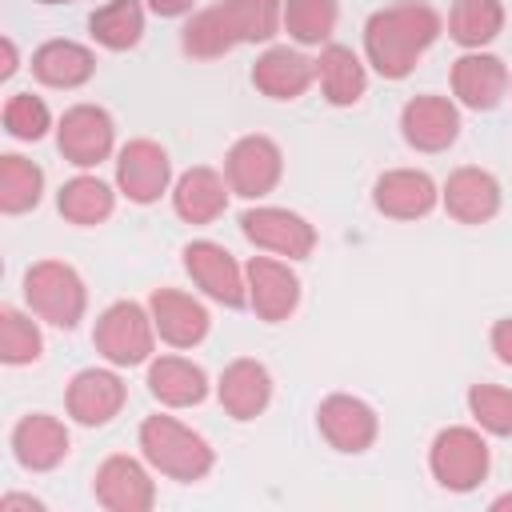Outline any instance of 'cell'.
I'll use <instances>...</instances> for the list:
<instances>
[{"mask_svg": "<svg viewBox=\"0 0 512 512\" xmlns=\"http://www.w3.org/2000/svg\"><path fill=\"white\" fill-rule=\"evenodd\" d=\"M220 404L228 416L236 420H252L268 408V396H272V376L260 360H232L224 372H220Z\"/></svg>", "mask_w": 512, "mask_h": 512, "instance_id": "7402d4cb", "label": "cell"}, {"mask_svg": "<svg viewBox=\"0 0 512 512\" xmlns=\"http://www.w3.org/2000/svg\"><path fill=\"white\" fill-rule=\"evenodd\" d=\"M88 28H92V36H96L104 48L124 52V48H132V44L140 40V32H144V8H140V0H108L104 8H96V12L88 16Z\"/></svg>", "mask_w": 512, "mask_h": 512, "instance_id": "f1b7e54d", "label": "cell"}, {"mask_svg": "<svg viewBox=\"0 0 512 512\" xmlns=\"http://www.w3.org/2000/svg\"><path fill=\"white\" fill-rule=\"evenodd\" d=\"M172 204H176V212H180L188 224H212V220L224 212V204H228V188H224V180H220L212 168L196 164V168H188V172L176 180Z\"/></svg>", "mask_w": 512, "mask_h": 512, "instance_id": "484cf974", "label": "cell"}, {"mask_svg": "<svg viewBox=\"0 0 512 512\" xmlns=\"http://www.w3.org/2000/svg\"><path fill=\"white\" fill-rule=\"evenodd\" d=\"M372 204L392 216V220H416V216H428L436 208V184L428 172H416V168H392L376 180L372 188Z\"/></svg>", "mask_w": 512, "mask_h": 512, "instance_id": "e0dca14e", "label": "cell"}, {"mask_svg": "<svg viewBox=\"0 0 512 512\" xmlns=\"http://www.w3.org/2000/svg\"><path fill=\"white\" fill-rule=\"evenodd\" d=\"M492 508H512V492H504V496H496V500H492Z\"/></svg>", "mask_w": 512, "mask_h": 512, "instance_id": "ab89813d", "label": "cell"}, {"mask_svg": "<svg viewBox=\"0 0 512 512\" xmlns=\"http://www.w3.org/2000/svg\"><path fill=\"white\" fill-rule=\"evenodd\" d=\"M52 116H48V104L32 92H12L8 104H4V128L16 136V140H40L48 132Z\"/></svg>", "mask_w": 512, "mask_h": 512, "instance_id": "e575fe53", "label": "cell"}, {"mask_svg": "<svg viewBox=\"0 0 512 512\" xmlns=\"http://www.w3.org/2000/svg\"><path fill=\"white\" fill-rule=\"evenodd\" d=\"M492 352L512 368V316L492 324Z\"/></svg>", "mask_w": 512, "mask_h": 512, "instance_id": "d590c367", "label": "cell"}, {"mask_svg": "<svg viewBox=\"0 0 512 512\" xmlns=\"http://www.w3.org/2000/svg\"><path fill=\"white\" fill-rule=\"evenodd\" d=\"M444 208L460 224H484L500 208V184L484 168H456L444 180Z\"/></svg>", "mask_w": 512, "mask_h": 512, "instance_id": "d6986e66", "label": "cell"}, {"mask_svg": "<svg viewBox=\"0 0 512 512\" xmlns=\"http://www.w3.org/2000/svg\"><path fill=\"white\" fill-rule=\"evenodd\" d=\"M60 216L72 224H100L104 216H112V188L100 176H72L60 196Z\"/></svg>", "mask_w": 512, "mask_h": 512, "instance_id": "4dcf8cb0", "label": "cell"}, {"mask_svg": "<svg viewBox=\"0 0 512 512\" xmlns=\"http://www.w3.org/2000/svg\"><path fill=\"white\" fill-rule=\"evenodd\" d=\"M140 448L148 464L172 480H200L212 468V448L200 432L184 428L172 416H144L140 424Z\"/></svg>", "mask_w": 512, "mask_h": 512, "instance_id": "3957f363", "label": "cell"}, {"mask_svg": "<svg viewBox=\"0 0 512 512\" xmlns=\"http://www.w3.org/2000/svg\"><path fill=\"white\" fill-rule=\"evenodd\" d=\"M0 512H44V504L36 496H20V492H8L0 500Z\"/></svg>", "mask_w": 512, "mask_h": 512, "instance_id": "8d00e7d4", "label": "cell"}, {"mask_svg": "<svg viewBox=\"0 0 512 512\" xmlns=\"http://www.w3.org/2000/svg\"><path fill=\"white\" fill-rule=\"evenodd\" d=\"M40 4H72V0H40Z\"/></svg>", "mask_w": 512, "mask_h": 512, "instance_id": "60d3db41", "label": "cell"}, {"mask_svg": "<svg viewBox=\"0 0 512 512\" xmlns=\"http://www.w3.org/2000/svg\"><path fill=\"white\" fill-rule=\"evenodd\" d=\"M280 20H284L280 0H220L184 24L180 44L196 60H216L236 44H256L276 36Z\"/></svg>", "mask_w": 512, "mask_h": 512, "instance_id": "7a4b0ae2", "label": "cell"}, {"mask_svg": "<svg viewBox=\"0 0 512 512\" xmlns=\"http://www.w3.org/2000/svg\"><path fill=\"white\" fill-rule=\"evenodd\" d=\"M152 316L136 304V300H116L100 312L96 328H92V344L108 364L132 368L144 364L152 352Z\"/></svg>", "mask_w": 512, "mask_h": 512, "instance_id": "5b68a950", "label": "cell"}, {"mask_svg": "<svg viewBox=\"0 0 512 512\" xmlns=\"http://www.w3.org/2000/svg\"><path fill=\"white\" fill-rule=\"evenodd\" d=\"M316 76V60L300 56L296 48H268L256 64H252V84L272 96V100H296Z\"/></svg>", "mask_w": 512, "mask_h": 512, "instance_id": "603a6c76", "label": "cell"}, {"mask_svg": "<svg viewBox=\"0 0 512 512\" xmlns=\"http://www.w3.org/2000/svg\"><path fill=\"white\" fill-rule=\"evenodd\" d=\"M500 28H504V8H500V0H452L448 32H452L456 44L480 48V44L496 40Z\"/></svg>", "mask_w": 512, "mask_h": 512, "instance_id": "83f0119b", "label": "cell"}, {"mask_svg": "<svg viewBox=\"0 0 512 512\" xmlns=\"http://www.w3.org/2000/svg\"><path fill=\"white\" fill-rule=\"evenodd\" d=\"M400 132L420 152H444L460 132V116L448 96H412L400 112Z\"/></svg>", "mask_w": 512, "mask_h": 512, "instance_id": "5bb4252c", "label": "cell"}, {"mask_svg": "<svg viewBox=\"0 0 512 512\" xmlns=\"http://www.w3.org/2000/svg\"><path fill=\"white\" fill-rule=\"evenodd\" d=\"M12 72H16V44L4 36L0 40V80H8Z\"/></svg>", "mask_w": 512, "mask_h": 512, "instance_id": "74e56055", "label": "cell"}, {"mask_svg": "<svg viewBox=\"0 0 512 512\" xmlns=\"http://www.w3.org/2000/svg\"><path fill=\"white\" fill-rule=\"evenodd\" d=\"M168 176H172V164L156 140H128L116 156V184L136 204L160 200V192L168 188Z\"/></svg>", "mask_w": 512, "mask_h": 512, "instance_id": "30bf717a", "label": "cell"}, {"mask_svg": "<svg viewBox=\"0 0 512 512\" xmlns=\"http://www.w3.org/2000/svg\"><path fill=\"white\" fill-rule=\"evenodd\" d=\"M452 92L476 108V112H488L504 100L508 92V68L500 56H488V52H468L452 64Z\"/></svg>", "mask_w": 512, "mask_h": 512, "instance_id": "ac0fdd59", "label": "cell"}, {"mask_svg": "<svg viewBox=\"0 0 512 512\" xmlns=\"http://www.w3.org/2000/svg\"><path fill=\"white\" fill-rule=\"evenodd\" d=\"M68 416H76L80 424H108L120 408H124V380L108 368H84L72 376L68 384Z\"/></svg>", "mask_w": 512, "mask_h": 512, "instance_id": "2e32d148", "label": "cell"}, {"mask_svg": "<svg viewBox=\"0 0 512 512\" xmlns=\"http://www.w3.org/2000/svg\"><path fill=\"white\" fill-rule=\"evenodd\" d=\"M316 424H320L324 440H328L332 448H340V452H364V448H372V440H376V432H380L376 412H372L360 396H344V392L320 400Z\"/></svg>", "mask_w": 512, "mask_h": 512, "instance_id": "7c38bea8", "label": "cell"}, {"mask_svg": "<svg viewBox=\"0 0 512 512\" xmlns=\"http://www.w3.org/2000/svg\"><path fill=\"white\" fill-rule=\"evenodd\" d=\"M148 308H152L156 332L172 348H192V344H200L208 336V312H204V304L192 300V296H184V292H176V288H156L152 300H148Z\"/></svg>", "mask_w": 512, "mask_h": 512, "instance_id": "ffe728a7", "label": "cell"}, {"mask_svg": "<svg viewBox=\"0 0 512 512\" xmlns=\"http://www.w3.org/2000/svg\"><path fill=\"white\" fill-rule=\"evenodd\" d=\"M184 268H188V276L212 296V300H220V304H228V308H240L244 300H248V284H244V276H240V264L232 260V252L228 248H220V244H212V240H192V244H184Z\"/></svg>", "mask_w": 512, "mask_h": 512, "instance_id": "8fae6325", "label": "cell"}, {"mask_svg": "<svg viewBox=\"0 0 512 512\" xmlns=\"http://www.w3.org/2000/svg\"><path fill=\"white\" fill-rule=\"evenodd\" d=\"M148 4H152V12H160V16H180V12L192 8V0H148Z\"/></svg>", "mask_w": 512, "mask_h": 512, "instance_id": "f35d334b", "label": "cell"}, {"mask_svg": "<svg viewBox=\"0 0 512 512\" xmlns=\"http://www.w3.org/2000/svg\"><path fill=\"white\" fill-rule=\"evenodd\" d=\"M284 28L300 44H320L336 28V0H284Z\"/></svg>", "mask_w": 512, "mask_h": 512, "instance_id": "d6a6232c", "label": "cell"}, {"mask_svg": "<svg viewBox=\"0 0 512 512\" xmlns=\"http://www.w3.org/2000/svg\"><path fill=\"white\" fill-rule=\"evenodd\" d=\"M316 76H320L324 96H328L332 104H340V108H344V104H356V100L364 96V84H368L364 64H360L356 52L344 48V44H328V48L320 52Z\"/></svg>", "mask_w": 512, "mask_h": 512, "instance_id": "4316f807", "label": "cell"}, {"mask_svg": "<svg viewBox=\"0 0 512 512\" xmlns=\"http://www.w3.org/2000/svg\"><path fill=\"white\" fill-rule=\"evenodd\" d=\"M44 340L40 328L32 324V316H24L20 308H0V360L4 364H32L40 356Z\"/></svg>", "mask_w": 512, "mask_h": 512, "instance_id": "1f68e13d", "label": "cell"}, {"mask_svg": "<svg viewBox=\"0 0 512 512\" xmlns=\"http://www.w3.org/2000/svg\"><path fill=\"white\" fill-rule=\"evenodd\" d=\"M440 36V16L420 0H400L368 16L364 24V48L380 76L404 80L420 52Z\"/></svg>", "mask_w": 512, "mask_h": 512, "instance_id": "6da1fadb", "label": "cell"}, {"mask_svg": "<svg viewBox=\"0 0 512 512\" xmlns=\"http://www.w3.org/2000/svg\"><path fill=\"white\" fill-rule=\"evenodd\" d=\"M96 500L108 512H148L156 504V488L148 472L132 456H108L96 468Z\"/></svg>", "mask_w": 512, "mask_h": 512, "instance_id": "9a60e30c", "label": "cell"}, {"mask_svg": "<svg viewBox=\"0 0 512 512\" xmlns=\"http://www.w3.org/2000/svg\"><path fill=\"white\" fill-rule=\"evenodd\" d=\"M96 72V56L76 40H48L32 52V76L48 88H76Z\"/></svg>", "mask_w": 512, "mask_h": 512, "instance_id": "d4e9b609", "label": "cell"}, {"mask_svg": "<svg viewBox=\"0 0 512 512\" xmlns=\"http://www.w3.org/2000/svg\"><path fill=\"white\" fill-rule=\"evenodd\" d=\"M148 392L168 408H188L208 396V376L184 356H160L148 364Z\"/></svg>", "mask_w": 512, "mask_h": 512, "instance_id": "cb8c5ba5", "label": "cell"}, {"mask_svg": "<svg viewBox=\"0 0 512 512\" xmlns=\"http://www.w3.org/2000/svg\"><path fill=\"white\" fill-rule=\"evenodd\" d=\"M12 448L24 468L48 472L68 456V428L48 412H32L12 428Z\"/></svg>", "mask_w": 512, "mask_h": 512, "instance_id": "44dd1931", "label": "cell"}, {"mask_svg": "<svg viewBox=\"0 0 512 512\" xmlns=\"http://www.w3.org/2000/svg\"><path fill=\"white\" fill-rule=\"evenodd\" d=\"M468 408L488 428L492 436H512V392L500 384H472L468 388Z\"/></svg>", "mask_w": 512, "mask_h": 512, "instance_id": "836d02e7", "label": "cell"}, {"mask_svg": "<svg viewBox=\"0 0 512 512\" xmlns=\"http://www.w3.org/2000/svg\"><path fill=\"white\" fill-rule=\"evenodd\" d=\"M40 192H44V172L32 160H24L16 152L0 156V208L8 216L36 208L40 204Z\"/></svg>", "mask_w": 512, "mask_h": 512, "instance_id": "f546056e", "label": "cell"}, {"mask_svg": "<svg viewBox=\"0 0 512 512\" xmlns=\"http://www.w3.org/2000/svg\"><path fill=\"white\" fill-rule=\"evenodd\" d=\"M56 144H60L64 160H72L80 168H92L112 152V116L96 104H76L60 116Z\"/></svg>", "mask_w": 512, "mask_h": 512, "instance_id": "9c48e42d", "label": "cell"}, {"mask_svg": "<svg viewBox=\"0 0 512 512\" xmlns=\"http://www.w3.org/2000/svg\"><path fill=\"white\" fill-rule=\"evenodd\" d=\"M280 168H284V156L276 148V140L268 136H244L228 148V160H224V172H228V188L236 196H268L280 180Z\"/></svg>", "mask_w": 512, "mask_h": 512, "instance_id": "ba28073f", "label": "cell"}, {"mask_svg": "<svg viewBox=\"0 0 512 512\" xmlns=\"http://www.w3.org/2000/svg\"><path fill=\"white\" fill-rule=\"evenodd\" d=\"M240 232L256 248H268L276 256H292V260H304L316 248V228L288 208H248L240 216Z\"/></svg>", "mask_w": 512, "mask_h": 512, "instance_id": "52a82bcc", "label": "cell"}, {"mask_svg": "<svg viewBox=\"0 0 512 512\" xmlns=\"http://www.w3.org/2000/svg\"><path fill=\"white\" fill-rule=\"evenodd\" d=\"M244 276H248V304L256 308V316L268 320V324L288 320V312L300 300L296 272L288 264L272 260V256H252L248 268H244Z\"/></svg>", "mask_w": 512, "mask_h": 512, "instance_id": "4fadbf2b", "label": "cell"}, {"mask_svg": "<svg viewBox=\"0 0 512 512\" xmlns=\"http://www.w3.org/2000/svg\"><path fill=\"white\" fill-rule=\"evenodd\" d=\"M24 300L36 316H44L56 328H76L84 316V280L64 260H36L24 272Z\"/></svg>", "mask_w": 512, "mask_h": 512, "instance_id": "277c9868", "label": "cell"}, {"mask_svg": "<svg viewBox=\"0 0 512 512\" xmlns=\"http://www.w3.org/2000/svg\"><path fill=\"white\" fill-rule=\"evenodd\" d=\"M432 476L452 492H472L488 476V444L472 428H444L432 440Z\"/></svg>", "mask_w": 512, "mask_h": 512, "instance_id": "8992f818", "label": "cell"}]
</instances>
